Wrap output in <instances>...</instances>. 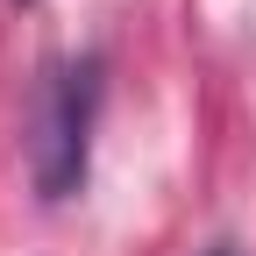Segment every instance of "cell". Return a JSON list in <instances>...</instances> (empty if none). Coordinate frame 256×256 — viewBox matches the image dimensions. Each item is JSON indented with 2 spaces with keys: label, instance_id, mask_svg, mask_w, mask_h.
Returning <instances> with one entry per match:
<instances>
[{
  "label": "cell",
  "instance_id": "cell-1",
  "mask_svg": "<svg viewBox=\"0 0 256 256\" xmlns=\"http://www.w3.org/2000/svg\"><path fill=\"white\" fill-rule=\"evenodd\" d=\"M92 114H100V57H57L28 100V178L50 206L86 185Z\"/></svg>",
  "mask_w": 256,
  "mask_h": 256
},
{
  "label": "cell",
  "instance_id": "cell-2",
  "mask_svg": "<svg viewBox=\"0 0 256 256\" xmlns=\"http://www.w3.org/2000/svg\"><path fill=\"white\" fill-rule=\"evenodd\" d=\"M14 8H28V0H14Z\"/></svg>",
  "mask_w": 256,
  "mask_h": 256
},
{
  "label": "cell",
  "instance_id": "cell-3",
  "mask_svg": "<svg viewBox=\"0 0 256 256\" xmlns=\"http://www.w3.org/2000/svg\"><path fill=\"white\" fill-rule=\"evenodd\" d=\"M214 256H228V249H214Z\"/></svg>",
  "mask_w": 256,
  "mask_h": 256
}]
</instances>
